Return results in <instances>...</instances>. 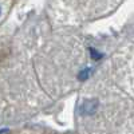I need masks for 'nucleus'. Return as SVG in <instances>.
<instances>
[{"instance_id": "obj_3", "label": "nucleus", "mask_w": 134, "mask_h": 134, "mask_svg": "<svg viewBox=\"0 0 134 134\" xmlns=\"http://www.w3.org/2000/svg\"><path fill=\"white\" fill-rule=\"evenodd\" d=\"M75 126L86 134L134 133V97L111 81L106 60L78 90Z\"/></svg>"}, {"instance_id": "obj_1", "label": "nucleus", "mask_w": 134, "mask_h": 134, "mask_svg": "<svg viewBox=\"0 0 134 134\" xmlns=\"http://www.w3.org/2000/svg\"><path fill=\"white\" fill-rule=\"evenodd\" d=\"M39 26H0V125L26 122L54 103L40 87L32 64L34 52L51 31Z\"/></svg>"}, {"instance_id": "obj_4", "label": "nucleus", "mask_w": 134, "mask_h": 134, "mask_svg": "<svg viewBox=\"0 0 134 134\" xmlns=\"http://www.w3.org/2000/svg\"><path fill=\"white\" fill-rule=\"evenodd\" d=\"M124 0H52L54 15L62 24H82L106 18Z\"/></svg>"}, {"instance_id": "obj_2", "label": "nucleus", "mask_w": 134, "mask_h": 134, "mask_svg": "<svg viewBox=\"0 0 134 134\" xmlns=\"http://www.w3.org/2000/svg\"><path fill=\"white\" fill-rule=\"evenodd\" d=\"M105 60L102 51L70 30L50 31L32 55L38 82L54 102L78 91Z\"/></svg>"}, {"instance_id": "obj_5", "label": "nucleus", "mask_w": 134, "mask_h": 134, "mask_svg": "<svg viewBox=\"0 0 134 134\" xmlns=\"http://www.w3.org/2000/svg\"><path fill=\"white\" fill-rule=\"evenodd\" d=\"M133 57V39L130 34L124 43L117 46L111 57L106 59V71L117 86L134 97Z\"/></svg>"}, {"instance_id": "obj_6", "label": "nucleus", "mask_w": 134, "mask_h": 134, "mask_svg": "<svg viewBox=\"0 0 134 134\" xmlns=\"http://www.w3.org/2000/svg\"><path fill=\"white\" fill-rule=\"evenodd\" d=\"M12 7H14V0H0V26L4 24Z\"/></svg>"}]
</instances>
